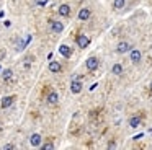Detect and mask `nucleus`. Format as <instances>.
Returning <instances> with one entry per match:
<instances>
[{"instance_id":"f03ea898","label":"nucleus","mask_w":152,"mask_h":150,"mask_svg":"<svg viewBox=\"0 0 152 150\" xmlns=\"http://www.w3.org/2000/svg\"><path fill=\"white\" fill-rule=\"evenodd\" d=\"M77 46L80 49H87L90 46V38L87 34H79L77 36Z\"/></svg>"},{"instance_id":"2eb2a0df","label":"nucleus","mask_w":152,"mask_h":150,"mask_svg":"<svg viewBox=\"0 0 152 150\" xmlns=\"http://www.w3.org/2000/svg\"><path fill=\"white\" fill-rule=\"evenodd\" d=\"M123 72H124V68H123L121 64H113L111 74H115V75H123Z\"/></svg>"},{"instance_id":"4be33fe9","label":"nucleus","mask_w":152,"mask_h":150,"mask_svg":"<svg viewBox=\"0 0 152 150\" xmlns=\"http://www.w3.org/2000/svg\"><path fill=\"white\" fill-rule=\"evenodd\" d=\"M139 139H142V134H139V135H134V137H132V140H139Z\"/></svg>"},{"instance_id":"5701e85b","label":"nucleus","mask_w":152,"mask_h":150,"mask_svg":"<svg viewBox=\"0 0 152 150\" xmlns=\"http://www.w3.org/2000/svg\"><path fill=\"white\" fill-rule=\"evenodd\" d=\"M149 90L152 91V82H151V83H149Z\"/></svg>"},{"instance_id":"1a4fd4ad","label":"nucleus","mask_w":152,"mask_h":150,"mask_svg":"<svg viewBox=\"0 0 152 150\" xmlns=\"http://www.w3.org/2000/svg\"><path fill=\"white\" fill-rule=\"evenodd\" d=\"M61 70H62L61 62H57V60H51L49 62V72H51V74H59Z\"/></svg>"},{"instance_id":"a211bd4d","label":"nucleus","mask_w":152,"mask_h":150,"mask_svg":"<svg viewBox=\"0 0 152 150\" xmlns=\"http://www.w3.org/2000/svg\"><path fill=\"white\" fill-rule=\"evenodd\" d=\"M26 46H28V41H26V39H25V41H18V42H17V51H23Z\"/></svg>"},{"instance_id":"dca6fc26","label":"nucleus","mask_w":152,"mask_h":150,"mask_svg":"<svg viewBox=\"0 0 152 150\" xmlns=\"http://www.w3.org/2000/svg\"><path fill=\"white\" fill-rule=\"evenodd\" d=\"M126 7V0H113V8L115 10H121Z\"/></svg>"},{"instance_id":"f257e3e1","label":"nucleus","mask_w":152,"mask_h":150,"mask_svg":"<svg viewBox=\"0 0 152 150\" xmlns=\"http://www.w3.org/2000/svg\"><path fill=\"white\" fill-rule=\"evenodd\" d=\"M98 65H100V60H98V57H95V55H90V57L85 60V67H87V70H90V72L96 70Z\"/></svg>"},{"instance_id":"ddd939ff","label":"nucleus","mask_w":152,"mask_h":150,"mask_svg":"<svg viewBox=\"0 0 152 150\" xmlns=\"http://www.w3.org/2000/svg\"><path fill=\"white\" fill-rule=\"evenodd\" d=\"M142 122V119L139 116H131L129 117V127H132V129H136V127H139Z\"/></svg>"},{"instance_id":"4468645a","label":"nucleus","mask_w":152,"mask_h":150,"mask_svg":"<svg viewBox=\"0 0 152 150\" xmlns=\"http://www.w3.org/2000/svg\"><path fill=\"white\" fill-rule=\"evenodd\" d=\"M48 103L49 104H57V101H59V95L56 93V91H51L49 95H48Z\"/></svg>"},{"instance_id":"6ab92c4d","label":"nucleus","mask_w":152,"mask_h":150,"mask_svg":"<svg viewBox=\"0 0 152 150\" xmlns=\"http://www.w3.org/2000/svg\"><path fill=\"white\" fill-rule=\"evenodd\" d=\"M53 149H54V143L53 142H46L43 145V150H53Z\"/></svg>"},{"instance_id":"6e6552de","label":"nucleus","mask_w":152,"mask_h":150,"mask_svg":"<svg viewBox=\"0 0 152 150\" xmlns=\"http://www.w3.org/2000/svg\"><path fill=\"white\" fill-rule=\"evenodd\" d=\"M51 29H53V33H56V34H61V33L64 31V23L62 21H51Z\"/></svg>"},{"instance_id":"20e7f679","label":"nucleus","mask_w":152,"mask_h":150,"mask_svg":"<svg viewBox=\"0 0 152 150\" xmlns=\"http://www.w3.org/2000/svg\"><path fill=\"white\" fill-rule=\"evenodd\" d=\"M131 51V44H129L128 41H121L118 42V46H116V52L118 54H126V52Z\"/></svg>"},{"instance_id":"423d86ee","label":"nucleus","mask_w":152,"mask_h":150,"mask_svg":"<svg viewBox=\"0 0 152 150\" xmlns=\"http://www.w3.org/2000/svg\"><path fill=\"white\" fill-rule=\"evenodd\" d=\"M13 101H15L13 95H10V96H4L2 101H0V106H2V109H7V108H10L12 104H13Z\"/></svg>"},{"instance_id":"39448f33","label":"nucleus","mask_w":152,"mask_h":150,"mask_svg":"<svg viewBox=\"0 0 152 150\" xmlns=\"http://www.w3.org/2000/svg\"><path fill=\"white\" fill-rule=\"evenodd\" d=\"M82 88H83V83L80 80H72L70 82V91H72L74 95H79L80 91H82Z\"/></svg>"},{"instance_id":"7ed1b4c3","label":"nucleus","mask_w":152,"mask_h":150,"mask_svg":"<svg viewBox=\"0 0 152 150\" xmlns=\"http://www.w3.org/2000/svg\"><path fill=\"white\" fill-rule=\"evenodd\" d=\"M142 59V52L139 51V49H131L129 51V60L132 62V64H139Z\"/></svg>"},{"instance_id":"b1692460","label":"nucleus","mask_w":152,"mask_h":150,"mask_svg":"<svg viewBox=\"0 0 152 150\" xmlns=\"http://www.w3.org/2000/svg\"><path fill=\"white\" fill-rule=\"evenodd\" d=\"M0 70H2V67H0Z\"/></svg>"},{"instance_id":"412c9836","label":"nucleus","mask_w":152,"mask_h":150,"mask_svg":"<svg viewBox=\"0 0 152 150\" xmlns=\"http://www.w3.org/2000/svg\"><path fill=\"white\" fill-rule=\"evenodd\" d=\"M115 147H116V142H115V140H111V142L108 143V149H115Z\"/></svg>"},{"instance_id":"f8f14e48","label":"nucleus","mask_w":152,"mask_h":150,"mask_svg":"<svg viewBox=\"0 0 152 150\" xmlns=\"http://www.w3.org/2000/svg\"><path fill=\"white\" fill-rule=\"evenodd\" d=\"M57 13H59L61 16H69L70 15V7L67 5V3H62V5L57 8Z\"/></svg>"},{"instance_id":"0eeeda50","label":"nucleus","mask_w":152,"mask_h":150,"mask_svg":"<svg viewBox=\"0 0 152 150\" xmlns=\"http://www.w3.org/2000/svg\"><path fill=\"white\" fill-rule=\"evenodd\" d=\"M59 54L62 55V57L69 59L70 55H72V49H70V46H67V44H61V46H59Z\"/></svg>"},{"instance_id":"aec40b11","label":"nucleus","mask_w":152,"mask_h":150,"mask_svg":"<svg viewBox=\"0 0 152 150\" xmlns=\"http://www.w3.org/2000/svg\"><path fill=\"white\" fill-rule=\"evenodd\" d=\"M4 149H5V150H12V149H15V145H13V143H5Z\"/></svg>"},{"instance_id":"9d476101","label":"nucleus","mask_w":152,"mask_h":150,"mask_svg":"<svg viewBox=\"0 0 152 150\" xmlns=\"http://www.w3.org/2000/svg\"><path fill=\"white\" fill-rule=\"evenodd\" d=\"M41 142H43V137L39 134H31V137H30L31 147H41Z\"/></svg>"},{"instance_id":"9b49d317","label":"nucleus","mask_w":152,"mask_h":150,"mask_svg":"<svg viewBox=\"0 0 152 150\" xmlns=\"http://www.w3.org/2000/svg\"><path fill=\"white\" fill-rule=\"evenodd\" d=\"M90 15H92L90 8L83 7V8H80V12H79V20H80V21H87V20L90 18Z\"/></svg>"},{"instance_id":"f3484780","label":"nucleus","mask_w":152,"mask_h":150,"mask_svg":"<svg viewBox=\"0 0 152 150\" xmlns=\"http://www.w3.org/2000/svg\"><path fill=\"white\" fill-rule=\"evenodd\" d=\"M12 75H13L12 68H4V70H2V77H4V80H10Z\"/></svg>"}]
</instances>
